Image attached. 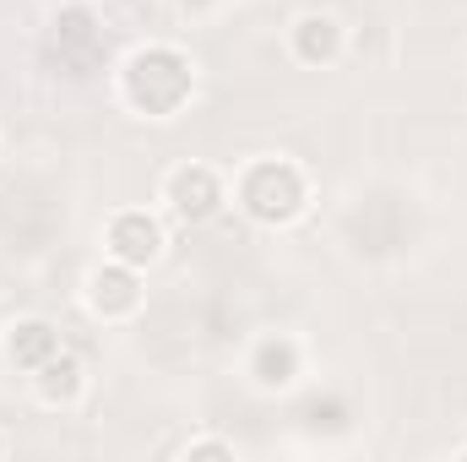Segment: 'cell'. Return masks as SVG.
I'll list each match as a JSON object with an SVG mask.
<instances>
[{
	"label": "cell",
	"mask_w": 467,
	"mask_h": 462,
	"mask_svg": "<svg viewBox=\"0 0 467 462\" xmlns=\"http://www.w3.org/2000/svg\"><path fill=\"white\" fill-rule=\"evenodd\" d=\"M196 93V66L174 44H147L130 49L119 66V99L147 120H174Z\"/></svg>",
	"instance_id": "1"
},
{
	"label": "cell",
	"mask_w": 467,
	"mask_h": 462,
	"mask_svg": "<svg viewBox=\"0 0 467 462\" xmlns=\"http://www.w3.org/2000/svg\"><path fill=\"white\" fill-rule=\"evenodd\" d=\"M234 196H239V207H244L250 224H261V229H288V224L310 207V180H305V169L288 163V158H255V163L239 174Z\"/></svg>",
	"instance_id": "2"
},
{
	"label": "cell",
	"mask_w": 467,
	"mask_h": 462,
	"mask_svg": "<svg viewBox=\"0 0 467 462\" xmlns=\"http://www.w3.org/2000/svg\"><path fill=\"white\" fill-rule=\"evenodd\" d=\"M223 202H229L223 196V180L207 163H180V169L163 174V207L180 224H207V218H218Z\"/></svg>",
	"instance_id": "3"
},
{
	"label": "cell",
	"mask_w": 467,
	"mask_h": 462,
	"mask_svg": "<svg viewBox=\"0 0 467 462\" xmlns=\"http://www.w3.org/2000/svg\"><path fill=\"white\" fill-rule=\"evenodd\" d=\"M163 245H169V234H163V224L147 207H119V213H109V224H104L109 261H125L136 272L152 267V261H163Z\"/></svg>",
	"instance_id": "4"
},
{
	"label": "cell",
	"mask_w": 467,
	"mask_h": 462,
	"mask_svg": "<svg viewBox=\"0 0 467 462\" xmlns=\"http://www.w3.org/2000/svg\"><path fill=\"white\" fill-rule=\"evenodd\" d=\"M82 299H88V310L99 321H130L141 310V272L125 267V261H104V267L88 272Z\"/></svg>",
	"instance_id": "5"
},
{
	"label": "cell",
	"mask_w": 467,
	"mask_h": 462,
	"mask_svg": "<svg viewBox=\"0 0 467 462\" xmlns=\"http://www.w3.org/2000/svg\"><path fill=\"white\" fill-rule=\"evenodd\" d=\"M343 22L332 11H305L294 27H288V49L299 66H337L343 60Z\"/></svg>",
	"instance_id": "6"
},
{
	"label": "cell",
	"mask_w": 467,
	"mask_h": 462,
	"mask_svg": "<svg viewBox=\"0 0 467 462\" xmlns=\"http://www.w3.org/2000/svg\"><path fill=\"white\" fill-rule=\"evenodd\" d=\"M299 370H305V348L288 332H272V338H261L250 348V381L261 392H288L299 381Z\"/></svg>",
	"instance_id": "7"
},
{
	"label": "cell",
	"mask_w": 467,
	"mask_h": 462,
	"mask_svg": "<svg viewBox=\"0 0 467 462\" xmlns=\"http://www.w3.org/2000/svg\"><path fill=\"white\" fill-rule=\"evenodd\" d=\"M27 381H33V392H38V403H44V408H77V403H82V392H88V370H82V359H77L71 348L49 353Z\"/></svg>",
	"instance_id": "8"
},
{
	"label": "cell",
	"mask_w": 467,
	"mask_h": 462,
	"mask_svg": "<svg viewBox=\"0 0 467 462\" xmlns=\"http://www.w3.org/2000/svg\"><path fill=\"white\" fill-rule=\"evenodd\" d=\"M60 332H55V321H44V316H22V321H11L5 327V338H0V353H5V364L11 370H22V375H33L49 353H60Z\"/></svg>",
	"instance_id": "9"
},
{
	"label": "cell",
	"mask_w": 467,
	"mask_h": 462,
	"mask_svg": "<svg viewBox=\"0 0 467 462\" xmlns=\"http://www.w3.org/2000/svg\"><path fill=\"white\" fill-rule=\"evenodd\" d=\"M49 49H55L60 66L82 71V66L93 60V49H99V22H93V11H88V5L60 11V16L49 22Z\"/></svg>",
	"instance_id": "10"
},
{
	"label": "cell",
	"mask_w": 467,
	"mask_h": 462,
	"mask_svg": "<svg viewBox=\"0 0 467 462\" xmlns=\"http://www.w3.org/2000/svg\"><path fill=\"white\" fill-rule=\"evenodd\" d=\"M180 457H191V462H202V457L234 462V441H223V436H196V441H185V446H180Z\"/></svg>",
	"instance_id": "11"
},
{
	"label": "cell",
	"mask_w": 467,
	"mask_h": 462,
	"mask_svg": "<svg viewBox=\"0 0 467 462\" xmlns=\"http://www.w3.org/2000/svg\"><path fill=\"white\" fill-rule=\"evenodd\" d=\"M180 5H185V11H207L213 0H180Z\"/></svg>",
	"instance_id": "12"
},
{
	"label": "cell",
	"mask_w": 467,
	"mask_h": 462,
	"mask_svg": "<svg viewBox=\"0 0 467 462\" xmlns=\"http://www.w3.org/2000/svg\"><path fill=\"white\" fill-rule=\"evenodd\" d=\"M5 452H11V446H5V436H0V457H5Z\"/></svg>",
	"instance_id": "13"
},
{
	"label": "cell",
	"mask_w": 467,
	"mask_h": 462,
	"mask_svg": "<svg viewBox=\"0 0 467 462\" xmlns=\"http://www.w3.org/2000/svg\"><path fill=\"white\" fill-rule=\"evenodd\" d=\"M457 462H467V446H462V452H457Z\"/></svg>",
	"instance_id": "14"
}]
</instances>
